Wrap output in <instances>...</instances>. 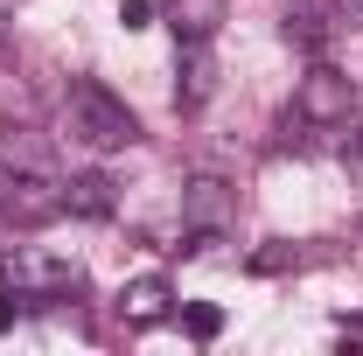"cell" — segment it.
Instances as JSON below:
<instances>
[{
	"instance_id": "1",
	"label": "cell",
	"mask_w": 363,
	"mask_h": 356,
	"mask_svg": "<svg viewBox=\"0 0 363 356\" xmlns=\"http://www.w3.org/2000/svg\"><path fill=\"white\" fill-rule=\"evenodd\" d=\"M63 133L77 140V147H91V154H119V147L140 140V119L126 112V98H112L105 84L77 77V84L63 91Z\"/></svg>"
},
{
	"instance_id": "2",
	"label": "cell",
	"mask_w": 363,
	"mask_h": 356,
	"mask_svg": "<svg viewBox=\"0 0 363 356\" xmlns=\"http://www.w3.org/2000/svg\"><path fill=\"white\" fill-rule=\"evenodd\" d=\"M0 279H7V287H14L28 308H35V301H70V294L84 287V266H77V259H56V252H35V245H28V252H14V259L0 266Z\"/></svg>"
},
{
	"instance_id": "3",
	"label": "cell",
	"mask_w": 363,
	"mask_h": 356,
	"mask_svg": "<svg viewBox=\"0 0 363 356\" xmlns=\"http://www.w3.org/2000/svg\"><path fill=\"white\" fill-rule=\"evenodd\" d=\"M294 119H301V126H350V119H357V84H350L335 63H315V70L294 84Z\"/></svg>"
},
{
	"instance_id": "4",
	"label": "cell",
	"mask_w": 363,
	"mask_h": 356,
	"mask_svg": "<svg viewBox=\"0 0 363 356\" xmlns=\"http://www.w3.org/2000/svg\"><path fill=\"white\" fill-rule=\"evenodd\" d=\"M230 217H238V189H230V182L196 175L182 189V230H224Z\"/></svg>"
},
{
	"instance_id": "5",
	"label": "cell",
	"mask_w": 363,
	"mask_h": 356,
	"mask_svg": "<svg viewBox=\"0 0 363 356\" xmlns=\"http://www.w3.org/2000/svg\"><path fill=\"white\" fill-rule=\"evenodd\" d=\"M0 210H7L14 223H49V217H63V182H49V175H7Z\"/></svg>"
},
{
	"instance_id": "6",
	"label": "cell",
	"mask_w": 363,
	"mask_h": 356,
	"mask_svg": "<svg viewBox=\"0 0 363 356\" xmlns=\"http://www.w3.org/2000/svg\"><path fill=\"white\" fill-rule=\"evenodd\" d=\"M168 314H175V294H168L161 272H147V279H126V287H119V321H126V328H154V321H168Z\"/></svg>"
},
{
	"instance_id": "7",
	"label": "cell",
	"mask_w": 363,
	"mask_h": 356,
	"mask_svg": "<svg viewBox=\"0 0 363 356\" xmlns=\"http://www.w3.org/2000/svg\"><path fill=\"white\" fill-rule=\"evenodd\" d=\"M217 98V56L210 43H182V84H175V105L182 112H203Z\"/></svg>"
},
{
	"instance_id": "8",
	"label": "cell",
	"mask_w": 363,
	"mask_h": 356,
	"mask_svg": "<svg viewBox=\"0 0 363 356\" xmlns=\"http://www.w3.org/2000/svg\"><path fill=\"white\" fill-rule=\"evenodd\" d=\"M224 21H230V0H168V28H175V43H217Z\"/></svg>"
},
{
	"instance_id": "9",
	"label": "cell",
	"mask_w": 363,
	"mask_h": 356,
	"mask_svg": "<svg viewBox=\"0 0 363 356\" xmlns=\"http://www.w3.org/2000/svg\"><path fill=\"white\" fill-rule=\"evenodd\" d=\"M0 168H7V175H49V182H63V175H56V147H49L43 133H0Z\"/></svg>"
},
{
	"instance_id": "10",
	"label": "cell",
	"mask_w": 363,
	"mask_h": 356,
	"mask_svg": "<svg viewBox=\"0 0 363 356\" xmlns=\"http://www.w3.org/2000/svg\"><path fill=\"white\" fill-rule=\"evenodd\" d=\"M119 210V189H112V175H70L63 182V217H112Z\"/></svg>"
},
{
	"instance_id": "11",
	"label": "cell",
	"mask_w": 363,
	"mask_h": 356,
	"mask_svg": "<svg viewBox=\"0 0 363 356\" xmlns=\"http://www.w3.org/2000/svg\"><path fill=\"white\" fill-rule=\"evenodd\" d=\"M301 7L328 21V35H357L363 28V0H301Z\"/></svg>"
},
{
	"instance_id": "12",
	"label": "cell",
	"mask_w": 363,
	"mask_h": 356,
	"mask_svg": "<svg viewBox=\"0 0 363 356\" xmlns=\"http://www.w3.org/2000/svg\"><path fill=\"white\" fill-rule=\"evenodd\" d=\"M286 43L308 49V56H321V49H328V21L308 14V7H294V14H286Z\"/></svg>"
},
{
	"instance_id": "13",
	"label": "cell",
	"mask_w": 363,
	"mask_h": 356,
	"mask_svg": "<svg viewBox=\"0 0 363 356\" xmlns=\"http://www.w3.org/2000/svg\"><path fill=\"white\" fill-rule=\"evenodd\" d=\"M182 328H189L196 343H217V335H224V308H210V301H196V308H182Z\"/></svg>"
},
{
	"instance_id": "14",
	"label": "cell",
	"mask_w": 363,
	"mask_h": 356,
	"mask_svg": "<svg viewBox=\"0 0 363 356\" xmlns=\"http://www.w3.org/2000/svg\"><path fill=\"white\" fill-rule=\"evenodd\" d=\"M294 266H301L294 245H259V252H252V272H294Z\"/></svg>"
},
{
	"instance_id": "15",
	"label": "cell",
	"mask_w": 363,
	"mask_h": 356,
	"mask_svg": "<svg viewBox=\"0 0 363 356\" xmlns=\"http://www.w3.org/2000/svg\"><path fill=\"white\" fill-rule=\"evenodd\" d=\"M119 21H126V28H147V21H154V0H119Z\"/></svg>"
},
{
	"instance_id": "16",
	"label": "cell",
	"mask_w": 363,
	"mask_h": 356,
	"mask_svg": "<svg viewBox=\"0 0 363 356\" xmlns=\"http://www.w3.org/2000/svg\"><path fill=\"white\" fill-rule=\"evenodd\" d=\"M21 314H28V301H21V294H14V287H7V294H0V335H7V328H14V321H21Z\"/></svg>"
},
{
	"instance_id": "17",
	"label": "cell",
	"mask_w": 363,
	"mask_h": 356,
	"mask_svg": "<svg viewBox=\"0 0 363 356\" xmlns=\"http://www.w3.org/2000/svg\"><path fill=\"white\" fill-rule=\"evenodd\" d=\"M350 154H357V161H363V119H357V126H350Z\"/></svg>"
}]
</instances>
